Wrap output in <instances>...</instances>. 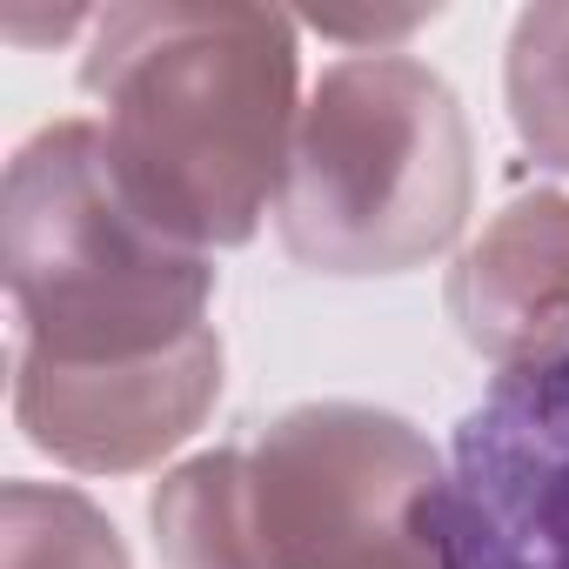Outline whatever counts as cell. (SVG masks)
Listing matches in <instances>:
<instances>
[{"mask_svg":"<svg viewBox=\"0 0 569 569\" xmlns=\"http://www.w3.org/2000/svg\"><path fill=\"white\" fill-rule=\"evenodd\" d=\"M0 569H128V542L81 489L8 482V496H0Z\"/></svg>","mask_w":569,"mask_h":569,"instance_id":"cell-8","label":"cell"},{"mask_svg":"<svg viewBox=\"0 0 569 569\" xmlns=\"http://www.w3.org/2000/svg\"><path fill=\"white\" fill-rule=\"evenodd\" d=\"M81 88L121 194L181 248L254 241L302 121V41L274 8L141 0L94 14Z\"/></svg>","mask_w":569,"mask_h":569,"instance_id":"cell-1","label":"cell"},{"mask_svg":"<svg viewBox=\"0 0 569 569\" xmlns=\"http://www.w3.org/2000/svg\"><path fill=\"white\" fill-rule=\"evenodd\" d=\"M449 482L402 416L296 402L248 449L168 469L148 522L168 569H382L449 529Z\"/></svg>","mask_w":569,"mask_h":569,"instance_id":"cell-2","label":"cell"},{"mask_svg":"<svg viewBox=\"0 0 569 569\" xmlns=\"http://www.w3.org/2000/svg\"><path fill=\"white\" fill-rule=\"evenodd\" d=\"M0 261L21 342L48 362L108 369L181 349L208 329L214 268L161 234L114 181L94 121H54L8 161Z\"/></svg>","mask_w":569,"mask_h":569,"instance_id":"cell-4","label":"cell"},{"mask_svg":"<svg viewBox=\"0 0 569 569\" xmlns=\"http://www.w3.org/2000/svg\"><path fill=\"white\" fill-rule=\"evenodd\" d=\"M449 542L456 569H569V342L502 369L462 422Z\"/></svg>","mask_w":569,"mask_h":569,"instance_id":"cell-5","label":"cell"},{"mask_svg":"<svg viewBox=\"0 0 569 569\" xmlns=\"http://www.w3.org/2000/svg\"><path fill=\"white\" fill-rule=\"evenodd\" d=\"M476 208V141L456 88L409 54H349L302 101L274 234L316 274H409L449 254Z\"/></svg>","mask_w":569,"mask_h":569,"instance_id":"cell-3","label":"cell"},{"mask_svg":"<svg viewBox=\"0 0 569 569\" xmlns=\"http://www.w3.org/2000/svg\"><path fill=\"white\" fill-rule=\"evenodd\" d=\"M502 94L522 148L569 174V0H536L509 28V61H502Z\"/></svg>","mask_w":569,"mask_h":569,"instance_id":"cell-9","label":"cell"},{"mask_svg":"<svg viewBox=\"0 0 569 569\" xmlns=\"http://www.w3.org/2000/svg\"><path fill=\"white\" fill-rule=\"evenodd\" d=\"M382 569H456V542H449V529H442L436 542L402 549V556H396V562H382Z\"/></svg>","mask_w":569,"mask_h":569,"instance_id":"cell-10","label":"cell"},{"mask_svg":"<svg viewBox=\"0 0 569 569\" xmlns=\"http://www.w3.org/2000/svg\"><path fill=\"white\" fill-rule=\"evenodd\" d=\"M221 396V342L214 329L188 336L148 362L74 369L34 349H14V422L34 449L81 476H134L174 456Z\"/></svg>","mask_w":569,"mask_h":569,"instance_id":"cell-6","label":"cell"},{"mask_svg":"<svg viewBox=\"0 0 569 569\" xmlns=\"http://www.w3.org/2000/svg\"><path fill=\"white\" fill-rule=\"evenodd\" d=\"M449 322L496 362L522 369L569 342V194H516L449 268Z\"/></svg>","mask_w":569,"mask_h":569,"instance_id":"cell-7","label":"cell"}]
</instances>
